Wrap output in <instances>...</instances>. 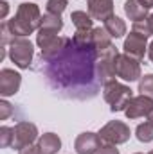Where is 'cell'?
Here are the masks:
<instances>
[{"label": "cell", "mask_w": 153, "mask_h": 154, "mask_svg": "<svg viewBox=\"0 0 153 154\" xmlns=\"http://www.w3.org/2000/svg\"><path fill=\"white\" fill-rule=\"evenodd\" d=\"M7 29L13 38H27L41 25V11L38 4L22 2L11 20H5Z\"/></svg>", "instance_id": "obj_1"}, {"label": "cell", "mask_w": 153, "mask_h": 154, "mask_svg": "<svg viewBox=\"0 0 153 154\" xmlns=\"http://www.w3.org/2000/svg\"><path fill=\"white\" fill-rule=\"evenodd\" d=\"M103 97L110 104V111L119 113V111L126 109V106L133 99V91H132L130 86H126L122 82H117L114 79V81H108V82L103 84Z\"/></svg>", "instance_id": "obj_2"}, {"label": "cell", "mask_w": 153, "mask_h": 154, "mask_svg": "<svg viewBox=\"0 0 153 154\" xmlns=\"http://www.w3.org/2000/svg\"><path fill=\"white\" fill-rule=\"evenodd\" d=\"M7 50H9L11 61H13L18 68L25 70V68L31 66L33 56H34V47H33V43L27 38H15L9 43V48H7Z\"/></svg>", "instance_id": "obj_3"}, {"label": "cell", "mask_w": 153, "mask_h": 154, "mask_svg": "<svg viewBox=\"0 0 153 154\" xmlns=\"http://www.w3.org/2000/svg\"><path fill=\"white\" fill-rule=\"evenodd\" d=\"M117 57H119V50H117L115 45L105 48L103 52L97 54V72H99V77H101L103 84L108 82V81H114L117 77V74H115Z\"/></svg>", "instance_id": "obj_4"}, {"label": "cell", "mask_w": 153, "mask_h": 154, "mask_svg": "<svg viewBox=\"0 0 153 154\" xmlns=\"http://www.w3.org/2000/svg\"><path fill=\"white\" fill-rule=\"evenodd\" d=\"M130 127L121 122V120H112L108 122L106 125L101 127L99 131V136L105 143H112V145H121V143H126L130 140Z\"/></svg>", "instance_id": "obj_5"}, {"label": "cell", "mask_w": 153, "mask_h": 154, "mask_svg": "<svg viewBox=\"0 0 153 154\" xmlns=\"http://www.w3.org/2000/svg\"><path fill=\"white\" fill-rule=\"evenodd\" d=\"M115 74L119 79L126 81V82H133L141 79V61L128 56V54H119L117 57V65H115Z\"/></svg>", "instance_id": "obj_6"}, {"label": "cell", "mask_w": 153, "mask_h": 154, "mask_svg": "<svg viewBox=\"0 0 153 154\" xmlns=\"http://www.w3.org/2000/svg\"><path fill=\"white\" fill-rule=\"evenodd\" d=\"M72 47H74V43H72L70 38L58 36L50 45H47L45 48H41V59L47 61V63H58V61H61L70 52Z\"/></svg>", "instance_id": "obj_7"}, {"label": "cell", "mask_w": 153, "mask_h": 154, "mask_svg": "<svg viewBox=\"0 0 153 154\" xmlns=\"http://www.w3.org/2000/svg\"><path fill=\"white\" fill-rule=\"evenodd\" d=\"M38 127L33 124V122H18L15 125V140H13V149H24L27 145H33L36 140H38Z\"/></svg>", "instance_id": "obj_8"}, {"label": "cell", "mask_w": 153, "mask_h": 154, "mask_svg": "<svg viewBox=\"0 0 153 154\" xmlns=\"http://www.w3.org/2000/svg\"><path fill=\"white\" fill-rule=\"evenodd\" d=\"M122 48H124V54H128V56L142 61L144 54L148 52V38L142 36V34H139V32H135V31H132L126 36V39H124Z\"/></svg>", "instance_id": "obj_9"}, {"label": "cell", "mask_w": 153, "mask_h": 154, "mask_svg": "<svg viewBox=\"0 0 153 154\" xmlns=\"http://www.w3.org/2000/svg\"><path fill=\"white\" fill-rule=\"evenodd\" d=\"M101 145H103V140L99 133H92V131L81 133L74 142V149L77 154H97Z\"/></svg>", "instance_id": "obj_10"}, {"label": "cell", "mask_w": 153, "mask_h": 154, "mask_svg": "<svg viewBox=\"0 0 153 154\" xmlns=\"http://www.w3.org/2000/svg\"><path fill=\"white\" fill-rule=\"evenodd\" d=\"M153 111V99L146 95H137L130 100V104L124 109V115L130 120L133 118H141V116H148Z\"/></svg>", "instance_id": "obj_11"}, {"label": "cell", "mask_w": 153, "mask_h": 154, "mask_svg": "<svg viewBox=\"0 0 153 154\" xmlns=\"http://www.w3.org/2000/svg\"><path fill=\"white\" fill-rule=\"evenodd\" d=\"M22 84V75L11 68H4L0 72V95L2 97H11L18 93Z\"/></svg>", "instance_id": "obj_12"}, {"label": "cell", "mask_w": 153, "mask_h": 154, "mask_svg": "<svg viewBox=\"0 0 153 154\" xmlns=\"http://www.w3.org/2000/svg\"><path fill=\"white\" fill-rule=\"evenodd\" d=\"M88 14L94 20L106 22L110 16H114V0H88Z\"/></svg>", "instance_id": "obj_13"}, {"label": "cell", "mask_w": 153, "mask_h": 154, "mask_svg": "<svg viewBox=\"0 0 153 154\" xmlns=\"http://www.w3.org/2000/svg\"><path fill=\"white\" fill-rule=\"evenodd\" d=\"M38 147L41 154H58L61 151V140L54 133H45L38 138Z\"/></svg>", "instance_id": "obj_14"}, {"label": "cell", "mask_w": 153, "mask_h": 154, "mask_svg": "<svg viewBox=\"0 0 153 154\" xmlns=\"http://www.w3.org/2000/svg\"><path fill=\"white\" fill-rule=\"evenodd\" d=\"M112 45H114L112 43V36L106 32L105 27H94L92 29V47H94L96 54L103 52L105 48H108Z\"/></svg>", "instance_id": "obj_15"}, {"label": "cell", "mask_w": 153, "mask_h": 154, "mask_svg": "<svg viewBox=\"0 0 153 154\" xmlns=\"http://www.w3.org/2000/svg\"><path fill=\"white\" fill-rule=\"evenodd\" d=\"M148 11L139 0H126L124 2V14L133 20V22H141V20H146L148 18Z\"/></svg>", "instance_id": "obj_16"}, {"label": "cell", "mask_w": 153, "mask_h": 154, "mask_svg": "<svg viewBox=\"0 0 153 154\" xmlns=\"http://www.w3.org/2000/svg\"><path fill=\"white\" fill-rule=\"evenodd\" d=\"M105 29H106V32L112 36V38H122L124 34H126V23H124V20L122 18H119V16H110L106 22H105Z\"/></svg>", "instance_id": "obj_17"}, {"label": "cell", "mask_w": 153, "mask_h": 154, "mask_svg": "<svg viewBox=\"0 0 153 154\" xmlns=\"http://www.w3.org/2000/svg\"><path fill=\"white\" fill-rule=\"evenodd\" d=\"M72 23L76 25V31H92L94 27V18L86 13V11H74L70 14Z\"/></svg>", "instance_id": "obj_18"}, {"label": "cell", "mask_w": 153, "mask_h": 154, "mask_svg": "<svg viewBox=\"0 0 153 154\" xmlns=\"http://www.w3.org/2000/svg\"><path fill=\"white\" fill-rule=\"evenodd\" d=\"M43 29H49V31H54V32H60L63 29V20L60 14H50V13H45L41 16V25Z\"/></svg>", "instance_id": "obj_19"}, {"label": "cell", "mask_w": 153, "mask_h": 154, "mask_svg": "<svg viewBox=\"0 0 153 154\" xmlns=\"http://www.w3.org/2000/svg\"><path fill=\"white\" fill-rule=\"evenodd\" d=\"M135 136H137V140L142 142V143L153 142V124L148 122V120L142 122V124H139L137 129H135Z\"/></svg>", "instance_id": "obj_20"}, {"label": "cell", "mask_w": 153, "mask_h": 154, "mask_svg": "<svg viewBox=\"0 0 153 154\" xmlns=\"http://www.w3.org/2000/svg\"><path fill=\"white\" fill-rule=\"evenodd\" d=\"M56 38H58V32H54V31H49V29H43V27H40L36 31V45L40 48H45Z\"/></svg>", "instance_id": "obj_21"}, {"label": "cell", "mask_w": 153, "mask_h": 154, "mask_svg": "<svg viewBox=\"0 0 153 154\" xmlns=\"http://www.w3.org/2000/svg\"><path fill=\"white\" fill-rule=\"evenodd\" d=\"M139 93L153 99V74H146L139 79Z\"/></svg>", "instance_id": "obj_22"}, {"label": "cell", "mask_w": 153, "mask_h": 154, "mask_svg": "<svg viewBox=\"0 0 153 154\" xmlns=\"http://www.w3.org/2000/svg\"><path fill=\"white\" fill-rule=\"evenodd\" d=\"M13 140H15V127L2 125L0 127V147L5 149V147L13 145Z\"/></svg>", "instance_id": "obj_23"}, {"label": "cell", "mask_w": 153, "mask_h": 154, "mask_svg": "<svg viewBox=\"0 0 153 154\" xmlns=\"http://www.w3.org/2000/svg\"><path fill=\"white\" fill-rule=\"evenodd\" d=\"M67 5H69V0H47L45 9L50 14H60L61 16V13L67 9Z\"/></svg>", "instance_id": "obj_24"}, {"label": "cell", "mask_w": 153, "mask_h": 154, "mask_svg": "<svg viewBox=\"0 0 153 154\" xmlns=\"http://www.w3.org/2000/svg\"><path fill=\"white\" fill-rule=\"evenodd\" d=\"M132 31H135V32H139V34H142V36H146V38H150V36H151V31H150L148 18H146V20H141V22H133V27H132Z\"/></svg>", "instance_id": "obj_25"}, {"label": "cell", "mask_w": 153, "mask_h": 154, "mask_svg": "<svg viewBox=\"0 0 153 154\" xmlns=\"http://www.w3.org/2000/svg\"><path fill=\"white\" fill-rule=\"evenodd\" d=\"M11 115H13V106L5 99H2L0 100V120H7Z\"/></svg>", "instance_id": "obj_26"}, {"label": "cell", "mask_w": 153, "mask_h": 154, "mask_svg": "<svg viewBox=\"0 0 153 154\" xmlns=\"http://www.w3.org/2000/svg\"><path fill=\"white\" fill-rule=\"evenodd\" d=\"M97 154H119V149L117 145H112V143H103Z\"/></svg>", "instance_id": "obj_27"}, {"label": "cell", "mask_w": 153, "mask_h": 154, "mask_svg": "<svg viewBox=\"0 0 153 154\" xmlns=\"http://www.w3.org/2000/svg\"><path fill=\"white\" fill-rule=\"evenodd\" d=\"M18 154H41V151H40L38 143H33V145H27V147L20 149Z\"/></svg>", "instance_id": "obj_28"}, {"label": "cell", "mask_w": 153, "mask_h": 154, "mask_svg": "<svg viewBox=\"0 0 153 154\" xmlns=\"http://www.w3.org/2000/svg\"><path fill=\"white\" fill-rule=\"evenodd\" d=\"M0 7H2L0 18H2V20H5V16H7V13H9V4H7L5 0H2V2H0Z\"/></svg>", "instance_id": "obj_29"}, {"label": "cell", "mask_w": 153, "mask_h": 154, "mask_svg": "<svg viewBox=\"0 0 153 154\" xmlns=\"http://www.w3.org/2000/svg\"><path fill=\"white\" fill-rule=\"evenodd\" d=\"M139 2H141L146 9H151V7H153V0H139Z\"/></svg>", "instance_id": "obj_30"}, {"label": "cell", "mask_w": 153, "mask_h": 154, "mask_svg": "<svg viewBox=\"0 0 153 154\" xmlns=\"http://www.w3.org/2000/svg\"><path fill=\"white\" fill-rule=\"evenodd\" d=\"M148 57H150V61L153 63V41L148 45Z\"/></svg>", "instance_id": "obj_31"}, {"label": "cell", "mask_w": 153, "mask_h": 154, "mask_svg": "<svg viewBox=\"0 0 153 154\" xmlns=\"http://www.w3.org/2000/svg\"><path fill=\"white\" fill-rule=\"evenodd\" d=\"M148 23H150V31H151V36H153V13L148 16Z\"/></svg>", "instance_id": "obj_32"}, {"label": "cell", "mask_w": 153, "mask_h": 154, "mask_svg": "<svg viewBox=\"0 0 153 154\" xmlns=\"http://www.w3.org/2000/svg\"><path fill=\"white\" fill-rule=\"evenodd\" d=\"M146 118H148V122H151V124H153V111H151L148 116H146Z\"/></svg>", "instance_id": "obj_33"}, {"label": "cell", "mask_w": 153, "mask_h": 154, "mask_svg": "<svg viewBox=\"0 0 153 154\" xmlns=\"http://www.w3.org/2000/svg\"><path fill=\"white\" fill-rule=\"evenodd\" d=\"M148 154H153V149H151V151H150V152H148Z\"/></svg>", "instance_id": "obj_34"}, {"label": "cell", "mask_w": 153, "mask_h": 154, "mask_svg": "<svg viewBox=\"0 0 153 154\" xmlns=\"http://www.w3.org/2000/svg\"><path fill=\"white\" fill-rule=\"evenodd\" d=\"M135 154H142V152H135Z\"/></svg>", "instance_id": "obj_35"}]
</instances>
